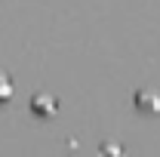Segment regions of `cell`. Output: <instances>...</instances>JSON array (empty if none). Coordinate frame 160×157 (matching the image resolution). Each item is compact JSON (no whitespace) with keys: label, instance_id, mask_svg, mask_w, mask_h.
Instances as JSON below:
<instances>
[{"label":"cell","instance_id":"obj_1","mask_svg":"<svg viewBox=\"0 0 160 157\" xmlns=\"http://www.w3.org/2000/svg\"><path fill=\"white\" fill-rule=\"evenodd\" d=\"M136 105H139V108H160V93L139 89V93H136Z\"/></svg>","mask_w":160,"mask_h":157},{"label":"cell","instance_id":"obj_2","mask_svg":"<svg viewBox=\"0 0 160 157\" xmlns=\"http://www.w3.org/2000/svg\"><path fill=\"white\" fill-rule=\"evenodd\" d=\"M31 108H34V111H40V114H49V111L56 108V99L46 96V93H40V96L31 99Z\"/></svg>","mask_w":160,"mask_h":157},{"label":"cell","instance_id":"obj_3","mask_svg":"<svg viewBox=\"0 0 160 157\" xmlns=\"http://www.w3.org/2000/svg\"><path fill=\"white\" fill-rule=\"evenodd\" d=\"M9 86H12V83H9V77L0 71V99H6V96H9Z\"/></svg>","mask_w":160,"mask_h":157}]
</instances>
